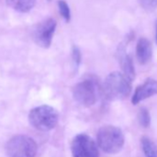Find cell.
Here are the masks:
<instances>
[{
    "mask_svg": "<svg viewBox=\"0 0 157 157\" xmlns=\"http://www.w3.org/2000/svg\"><path fill=\"white\" fill-rule=\"evenodd\" d=\"M136 56L140 64L145 65L149 63L152 56V46L151 42L141 37L139 39L136 46Z\"/></svg>",
    "mask_w": 157,
    "mask_h": 157,
    "instance_id": "9",
    "label": "cell"
},
{
    "mask_svg": "<svg viewBox=\"0 0 157 157\" xmlns=\"http://www.w3.org/2000/svg\"><path fill=\"white\" fill-rule=\"evenodd\" d=\"M58 112L50 105H40L31 110L29 122L40 131H49L56 128L58 123Z\"/></svg>",
    "mask_w": 157,
    "mask_h": 157,
    "instance_id": "4",
    "label": "cell"
},
{
    "mask_svg": "<svg viewBox=\"0 0 157 157\" xmlns=\"http://www.w3.org/2000/svg\"><path fill=\"white\" fill-rule=\"evenodd\" d=\"M100 94H102V87L94 78H87L80 82L72 90L74 100L86 107L94 105L97 102Z\"/></svg>",
    "mask_w": 157,
    "mask_h": 157,
    "instance_id": "3",
    "label": "cell"
},
{
    "mask_svg": "<svg viewBox=\"0 0 157 157\" xmlns=\"http://www.w3.org/2000/svg\"><path fill=\"white\" fill-rule=\"evenodd\" d=\"M6 153L8 157H35L37 144L29 136L16 135L8 140Z\"/></svg>",
    "mask_w": 157,
    "mask_h": 157,
    "instance_id": "5",
    "label": "cell"
},
{
    "mask_svg": "<svg viewBox=\"0 0 157 157\" xmlns=\"http://www.w3.org/2000/svg\"><path fill=\"white\" fill-rule=\"evenodd\" d=\"M57 6H58V10H59L60 15L63 17V19L67 22H68L71 19V13H70L68 5L67 4L66 1H64V0H59L57 3Z\"/></svg>",
    "mask_w": 157,
    "mask_h": 157,
    "instance_id": "13",
    "label": "cell"
},
{
    "mask_svg": "<svg viewBox=\"0 0 157 157\" xmlns=\"http://www.w3.org/2000/svg\"><path fill=\"white\" fill-rule=\"evenodd\" d=\"M155 94H157V81L153 78H148L143 84L136 88L131 98V103L132 105H138Z\"/></svg>",
    "mask_w": 157,
    "mask_h": 157,
    "instance_id": "8",
    "label": "cell"
},
{
    "mask_svg": "<svg viewBox=\"0 0 157 157\" xmlns=\"http://www.w3.org/2000/svg\"><path fill=\"white\" fill-rule=\"evenodd\" d=\"M124 143L125 137L119 128L106 125L99 128L97 132V144L105 153L115 154L119 152Z\"/></svg>",
    "mask_w": 157,
    "mask_h": 157,
    "instance_id": "2",
    "label": "cell"
},
{
    "mask_svg": "<svg viewBox=\"0 0 157 157\" xmlns=\"http://www.w3.org/2000/svg\"><path fill=\"white\" fill-rule=\"evenodd\" d=\"M132 80L123 72L114 71L106 77L102 86V94L105 99L123 100L128 97L131 92Z\"/></svg>",
    "mask_w": 157,
    "mask_h": 157,
    "instance_id": "1",
    "label": "cell"
},
{
    "mask_svg": "<svg viewBox=\"0 0 157 157\" xmlns=\"http://www.w3.org/2000/svg\"><path fill=\"white\" fill-rule=\"evenodd\" d=\"M36 0H8V4L13 10L26 13L29 12L35 5Z\"/></svg>",
    "mask_w": 157,
    "mask_h": 157,
    "instance_id": "11",
    "label": "cell"
},
{
    "mask_svg": "<svg viewBox=\"0 0 157 157\" xmlns=\"http://www.w3.org/2000/svg\"><path fill=\"white\" fill-rule=\"evenodd\" d=\"M117 55H118V61L122 67L123 73H125L130 80L133 81V78H135V68H134L132 57L126 53L125 48L122 46L119 48Z\"/></svg>",
    "mask_w": 157,
    "mask_h": 157,
    "instance_id": "10",
    "label": "cell"
},
{
    "mask_svg": "<svg viewBox=\"0 0 157 157\" xmlns=\"http://www.w3.org/2000/svg\"><path fill=\"white\" fill-rule=\"evenodd\" d=\"M140 3L146 10H153L157 8V0H140Z\"/></svg>",
    "mask_w": 157,
    "mask_h": 157,
    "instance_id": "16",
    "label": "cell"
},
{
    "mask_svg": "<svg viewBox=\"0 0 157 157\" xmlns=\"http://www.w3.org/2000/svg\"><path fill=\"white\" fill-rule=\"evenodd\" d=\"M49 1H50V0H49Z\"/></svg>",
    "mask_w": 157,
    "mask_h": 157,
    "instance_id": "18",
    "label": "cell"
},
{
    "mask_svg": "<svg viewBox=\"0 0 157 157\" xmlns=\"http://www.w3.org/2000/svg\"><path fill=\"white\" fill-rule=\"evenodd\" d=\"M138 119L140 124L144 127V128H148L150 126L151 123V117H150V113L146 108H141L139 112L138 115Z\"/></svg>",
    "mask_w": 157,
    "mask_h": 157,
    "instance_id": "14",
    "label": "cell"
},
{
    "mask_svg": "<svg viewBox=\"0 0 157 157\" xmlns=\"http://www.w3.org/2000/svg\"><path fill=\"white\" fill-rule=\"evenodd\" d=\"M71 57H72V61L74 64V67H76V69L78 68L81 63H82V53L81 50L78 46L73 45L72 46V50H71Z\"/></svg>",
    "mask_w": 157,
    "mask_h": 157,
    "instance_id": "15",
    "label": "cell"
},
{
    "mask_svg": "<svg viewBox=\"0 0 157 157\" xmlns=\"http://www.w3.org/2000/svg\"><path fill=\"white\" fill-rule=\"evenodd\" d=\"M140 144L145 157H157V145L150 138L142 137Z\"/></svg>",
    "mask_w": 157,
    "mask_h": 157,
    "instance_id": "12",
    "label": "cell"
},
{
    "mask_svg": "<svg viewBox=\"0 0 157 157\" xmlns=\"http://www.w3.org/2000/svg\"><path fill=\"white\" fill-rule=\"evenodd\" d=\"M56 28V21L52 18L39 22L33 30L34 42L43 48H48L52 44Z\"/></svg>",
    "mask_w": 157,
    "mask_h": 157,
    "instance_id": "7",
    "label": "cell"
},
{
    "mask_svg": "<svg viewBox=\"0 0 157 157\" xmlns=\"http://www.w3.org/2000/svg\"><path fill=\"white\" fill-rule=\"evenodd\" d=\"M71 153L73 157H99L97 144L86 134H78L73 139Z\"/></svg>",
    "mask_w": 157,
    "mask_h": 157,
    "instance_id": "6",
    "label": "cell"
},
{
    "mask_svg": "<svg viewBox=\"0 0 157 157\" xmlns=\"http://www.w3.org/2000/svg\"><path fill=\"white\" fill-rule=\"evenodd\" d=\"M155 37H156V42H157V21H155Z\"/></svg>",
    "mask_w": 157,
    "mask_h": 157,
    "instance_id": "17",
    "label": "cell"
}]
</instances>
